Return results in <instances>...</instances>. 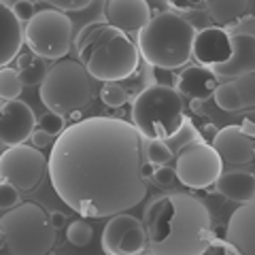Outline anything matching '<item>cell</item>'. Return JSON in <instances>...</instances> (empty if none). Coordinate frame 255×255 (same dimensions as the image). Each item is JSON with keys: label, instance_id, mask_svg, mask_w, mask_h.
Listing matches in <instances>:
<instances>
[{"label": "cell", "instance_id": "obj_1", "mask_svg": "<svg viewBox=\"0 0 255 255\" xmlns=\"http://www.w3.org/2000/svg\"><path fill=\"white\" fill-rule=\"evenodd\" d=\"M145 136L119 117H87L64 128L47 159L51 185L81 217H111L147 196Z\"/></svg>", "mask_w": 255, "mask_h": 255}, {"label": "cell", "instance_id": "obj_2", "mask_svg": "<svg viewBox=\"0 0 255 255\" xmlns=\"http://www.w3.org/2000/svg\"><path fill=\"white\" fill-rule=\"evenodd\" d=\"M142 221L153 255H202L211 247V213L196 196H157L145 209Z\"/></svg>", "mask_w": 255, "mask_h": 255}, {"label": "cell", "instance_id": "obj_3", "mask_svg": "<svg viewBox=\"0 0 255 255\" xmlns=\"http://www.w3.org/2000/svg\"><path fill=\"white\" fill-rule=\"evenodd\" d=\"M79 62L98 81H122L136 73L140 53L126 32L109 23H90L77 38Z\"/></svg>", "mask_w": 255, "mask_h": 255}, {"label": "cell", "instance_id": "obj_4", "mask_svg": "<svg viewBox=\"0 0 255 255\" xmlns=\"http://www.w3.org/2000/svg\"><path fill=\"white\" fill-rule=\"evenodd\" d=\"M196 28L172 11H159L138 30V53L153 68L177 70L191 60Z\"/></svg>", "mask_w": 255, "mask_h": 255}, {"label": "cell", "instance_id": "obj_5", "mask_svg": "<svg viewBox=\"0 0 255 255\" xmlns=\"http://www.w3.org/2000/svg\"><path fill=\"white\" fill-rule=\"evenodd\" d=\"M4 247L13 255H45L53 249L55 230L49 213L36 202L15 204L0 217Z\"/></svg>", "mask_w": 255, "mask_h": 255}, {"label": "cell", "instance_id": "obj_6", "mask_svg": "<svg viewBox=\"0 0 255 255\" xmlns=\"http://www.w3.org/2000/svg\"><path fill=\"white\" fill-rule=\"evenodd\" d=\"M132 124L145 138L168 140L183 126V98L170 85L153 83L132 102Z\"/></svg>", "mask_w": 255, "mask_h": 255}, {"label": "cell", "instance_id": "obj_7", "mask_svg": "<svg viewBox=\"0 0 255 255\" xmlns=\"http://www.w3.org/2000/svg\"><path fill=\"white\" fill-rule=\"evenodd\" d=\"M92 77L77 60H58L53 66L47 68L38 85L41 102L58 115L83 111L92 102Z\"/></svg>", "mask_w": 255, "mask_h": 255}, {"label": "cell", "instance_id": "obj_8", "mask_svg": "<svg viewBox=\"0 0 255 255\" xmlns=\"http://www.w3.org/2000/svg\"><path fill=\"white\" fill-rule=\"evenodd\" d=\"M23 38L38 58L62 60L73 47V21L58 9L38 11L28 19Z\"/></svg>", "mask_w": 255, "mask_h": 255}, {"label": "cell", "instance_id": "obj_9", "mask_svg": "<svg viewBox=\"0 0 255 255\" xmlns=\"http://www.w3.org/2000/svg\"><path fill=\"white\" fill-rule=\"evenodd\" d=\"M223 172L219 153L209 142H189L181 149L174 166V177L185 187L215 191V181Z\"/></svg>", "mask_w": 255, "mask_h": 255}, {"label": "cell", "instance_id": "obj_10", "mask_svg": "<svg viewBox=\"0 0 255 255\" xmlns=\"http://www.w3.org/2000/svg\"><path fill=\"white\" fill-rule=\"evenodd\" d=\"M47 172V157L41 149L28 145H13L0 153V179L11 183L17 191H32Z\"/></svg>", "mask_w": 255, "mask_h": 255}, {"label": "cell", "instance_id": "obj_11", "mask_svg": "<svg viewBox=\"0 0 255 255\" xmlns=\"http://www.w3.org/2000/svg\"><path fill=\"white\" fill-rule=\"evenodd\" d=\"M36 126V115L26 102L21 100H6L0 109V142L6 147L21 145L30 138Z\"/></svg>", "mask_w": 255, "mask_h": 255}, {"label": "cell", "instance_id": "obj_12", "mask_svg": "<svg viewBox=\"0 0 255 255\" xmlns=\"http://www.w3.org/2000/svg\"><path fill=\"white\" fill-rule=\"evenodd\" d=\"M232 53V34L226 28L213 26L196 32L194 45H191V58L198 66L213 68L223 64Z\"/></svg>", "mask_w": 255, "mask_h": 255}, {"label": "cell", "instance_id": "obj_13", "mask_svg": "<svg viewBox=\"0 0 255 255\" xmlns=\"http://www.w3.org/2000/svg\"><path fill=\"white\" fill-rule=\"evenodd\" d=\"M213 149L219 153L221 162L228 164H249L255 157V142L241 126H228L217 130L213 136Z\"/></svg>", "mask_w": 255, "mask_h": 255}, {"label": "cell", "instance_id": "obj_14", "mask_svg": "<svg viewBox=\"0 0 255 255\" xmlns=\"http://www.w3.org/2000/svg\"><path fill=\"white\" fill-rule=\"evenodd\" d=\"M151 17L147 0H107L105 19L109 26L122 32H138Z\"/></svg>", "mask_w": 255, "mask_h": 255}, {"label": "cell", "instance_id": "obj_15", "mask_svg": "<svg viewBox=\"0 0 255 255\" xmlns=\"http://www.w3.org/2000/svg\"><path fill=\"white\" fill-rule=\"evenodd\" d=\"M255 68V38L253 34H232V53L230 58L211 68L217 79H234Z\"/></svg>", "mask_w": 255, "mask_h": 255}, {"label": "cell", "instance_id": "obj_16", "mask_svg": "<svg viewBox=\"0 0 255 255\" xmlns=\"http://www.w3.org/2000/svg\"><path fill=\"white\" fill-rule=\"evenodd\" d=\"M226 241L236 247L238 253L253 255L255 253V206L253 202H243L230 215L226 228Z\"/></svg>", "mask_w": 255, "mask_h": 255}, {"label": "cell", "instance_id": "obj_17", "mask_svg": "<svg viewBox=\"0 0 255 255\" xmlns=\"http://www.w3.org/2000/svg\"><path fill=\"white\" fill-rule=\"evenodd\" d=\"M174 85H177V92L181 96L206 102L209 98H213V92H215V87L219 85V81H217V77L211 73V68L194 64V66H187L181 70Z\"/></svg>", "mask_w": 255, "mask_h": 255}, {"label": "cell", "instance_id": "obj_18", "mask_svg": "<svg viewBox=\"0 0 255 255\" xmlns=\"http://www.w3.org/2000/svg\"><path fill=\"white\" fill-rule=\"evenodd\" d=\"M21 45H23L21 21L0 0V68L17 58V53L21 51Z\"/></svg>", "mask_w": 255, "mask_h": 255}, {"label": "cell", "instance_id": "obj_19", "mask_svg": "<svg viewBox=\"0 0 255 255\" xmlns=\"http://www.w3.org/2000/svg\"><path fill=\"white\" fill-rule=\"evenodd\" d=\"M215 189L228 200L234 202H253L255 198V177L251 172L232 170V172H221L215 181Z\"/></svg>", "mask_w": 255, "mask_h": 255}, {"label": "cell", "instance_id": "obj_20", "mask_svg": "<svg viewBox=\"0 0 255 255\" xmlns=\"http://www.w3.org/2000/svg\"><path fill=\"white\" fill-rule=\"evenodd\" d=\"M251 9V0H206V15L219 28H230Z\"/></svg>", "mask_w": 255, "mask_h": 255}, {"label": "cell", "instance_id": "obj_21", "mask_svg": "<svg viewBox=\"0 0 255 255\" xmlns=\"http://www.w3.org/2000/svg\"><path fill=\"white\" fill-rule=\"evenodd\" d=\"M134 223H138V219L132 217V215H126V213L111 215V221L105 226V232H102V251L117 255L119 241H122V236L126 234V230L132 228Z\"/></svg>", "mask_w": 255, "mask_h": 255}, {"label": "cell", "instance_id": "obj_22", "mask_svg": "<svg viewBox=\"0 0 255 255\" xmlns=\"http://www.w3.org/2000/svg\"><path fill=\"white\" fill-rule=\"evenodd\" d=\"M47 73L43 58H38L36 53H23L17 60V75L23 85H41L43 77Z\"/></svg>", "mask_w": 255, "mask_h": 255}, {"label": "cell", "instance_id": "obj_23", "mask_svg": "<svg viewBox=\"0 0 255 255\" xmlns=\"http://www.w3.org/2000/svg\"><path fill=\"white\" fill-rule=\"evenodd\" d=\"M145 247H147V232L142 221H138L132 228L126 230V234L117 245V255H134V253L145 251Z\"/></svg>", "mask_w": 255, "mask_h": 255}, {"label": "cell", "instance_id": "obj_24", "mask_svg": "<svg viewBox=\"0 0 255 255\" xmlns=\"http://www.w3.org/2000/svg\"><path fill=\"white\" fill-rule=\"evenodd\" d=\"M213 98H215V105H217L221 111H230V113H234V111H243L245 109L241 96H238L236 87L232 83V79H230L228 83H221V85L215 87Z\"/></svg>", "mask_w": 255, "mask_h": 255}, {"label": "cell", "instance_id": "obj_25", "mask_svg": "<svg viewBox=\"0 0 255 255\" xmlns=\"http://www.w3.org/2000/svg\"><path fill=\"white\" fill-rule=\"evenodd\" d=\"M145 159L151 166H162L172 159V149L166 140L159 138H145Z\"/></svg>", "mask_w": 255, "mask_h": 255}, {"label": "cell", "instance_id": "obj_26", "mask_svg": "<svg viewBox=\"0 0 255 255\" xmlns=\"http://www.w3.org/2000/svg\"><path fill=\"white\" fill-rule=\"evenodd\" d=\"M23 90V83L15 68H0V98L2 100H15L19 98Z\"/></svg>", "mask_w": 255, "mask_h": 255}, {"label": "cell", "instance_id": "obj_27", "mask_svg": "<svg viewBox=\"0 0 255 255\" xmlns=\"http://www.w3.org/2000/svg\"><path fill=\"white\" fill-rule=\"evenodd\" d=\"M66 238H68V243L75 245V247L90 245L92 238H94L92 223H87V221H73L68 226V230H66Z\"/></svg>", "mask_w": 255, "mask_h": 255}, {"label": "cell", "instance_id": "obj_28", "mask_svg": "<svg viewBox=\"0 0 255 255\" xmlns=\"http://www.w3.org/2000/svg\"><path fill=\"white\" fill-rule=\"evenodd\" d=\"M232 83L236 87L238 96H241L245 109L247 107L253 109V105H255V75L253 73H245L241 77H234Z\"/></svg>", "mask_w": 255, "mask_h": 255}, {"label": "cell", "instance_id": "obj_29", "mask_svg": "<svg viewBox=\"0 0 255 255\" xmlns=\"http://www.w3.org/2000/svg\"><path fill=\"white\" fill-rule=\"evenodd\" d=\"M100 98H102V102H105L107 107L119 109V107H124L128 102V92L124 90L122 85H117V81H109L105 87H102Z\"/></svg>", "mask_w": 255, "mask_h": 255}, {"label": "cell", "instance_id": "obj_30", "mask_svg": "<svg viewBox=\"0 0 255 255\" xmlns=\"http://www.w3.org/2000/svg\"><path fill=\"white\" fill-rule=\"evenodd\" d=\"M36 122H38V128L49 134V136H58L64 130V115H58V113H53V111L45 113L41 119H36Z\"/></svg>", "mask_w": 255, "mask_h": 255}, {"label": "cell", "instance_id": "obj_31", "mask_svg": "<svg viewBox=\"0 0 255 255\" xmlns=\"http://www.w3.org/2000/svg\"><path fill=\"white\" fill-rule=\"evenodd\" d=\"M196 136H200V132L196 130L194 126H191L189 122H187V117L183 119V126L179 128V132L174 134L172 138H168V140H177V147H185V145H189V142H194L196 140Z\"/></svg>", "mask_w": 255, "mask_h": 255}, {"label": "cell", "instance_id": "obj_32", "mask_svg": "<svg viewBox=\"0 0 255 255\" xmlns=\"http://www.w3.org/2000/svg\"><path fill=\"white\" fill-rule=\"evenodd\" d=\"M15 204H19V191L11 183L2 181L0 183V209H13Z\"/></svg>", "mask_w": 255, "mask_h": 255}, {"label": "cell", "instance_id": "obj_33", "mask_svg": "<svg viewBox=\"0 0 255 255\" xmlns=\"http://www.w3.org/2000/svg\"><path fill=\"white\" fill-rule=\"evenodd\" d=\"M43 2L55 6L58 11H81L92 4V0H43Z\"/></svg>", "mask_w": 255, "mask_h": 255}, {"label": "cell", "instance_id": "obj_34", "mask_svg": "<svg viewBox=\"0 0 255 255\" xmlns=\"http://www.w3.org/2000/svg\"><path fill=\"white\" fill-rule=\"evenodd\" d=\"M174 179H177V177H174V168H170L168 164L155 166L153 174H151V181H153L155 185H170Z\"/></svg>", "mask_w": 255, "mask_h": 255}, {"label": "cell", "instance_id": "obj_35", "mask_svg": "<svg viewBox=\"0 0 255 255\" xmlns=\"http://www.w3.org/2000/svg\"><path fill=\"white\" fill-rule=\"evenodd\" d=\"M13 15L17 17L19 21H28L32 15H34L36 11H34V2L32 0H17V2L13 4Z\"/></svg>", "mask_w": 255, "mask_h": 255}, {"label": "cell", "instance_id": "obj_36", "mask_svg": "<svg viewBox=\"0 0 255 255\" xmlns=\"http://www.w3.org/2000/svg\"><path fill=\"white\" fill-rule=\"evenodd\" d=\"M253 28H255L253 15H247V17H241L236 23H232L228 30H232L234 34H253Z\"/></svg>", "mask_w": 255, "mask_h": 255}, {"label": "cell", "instance_id": "obj_37", "mask_svg": "<svg viewBox=\"0 0 255 255\" xmlns=\"http://www.w3.org/2000/svg\"><path fill=\"white\" fill-rule=\"evenodd\" d=\"M30 140H32V147H36V149H45V147L51 145V136L47 132H43L41 128H38V130H32Z\"/></svg>", "mask_w": 255, "mask_h": 255}, {"label": "cell", "instance_id": "obj_38", "mask_svg": "<svg viewBox=\"0 0 255 255\" xmlns=\"http://www.w3.org/2000/svg\"><path fill=\"white\" fill-rule=\"evenodd\" d=\"M170 4L179 11H194V9H200L202 4H206V0H172Z\"/></svg>", "mask_w": 255, "mask_h": 255}, {"label": "cell", "instance_id": "obj_39", "mask_svg": "<svg viewBox=\"0 0 255 255\" xmlns=\"http://www.w3.org/2000/svg\"><path fill=\"white\" fill-rule=\"evenodd\" d=\"M153 75H155V83H159V85H170L177 81V77H172V70L153 68Z\"/></svg>", "mask_w": 255, "mask_h": 255}, {"label": "cell", "instance_id": "obj_40", "mask_svg": "<svg viewBox=\"0 0 255 255\" xmlns=\"http://www.w3.org/2000/svg\"><path fill=\"white\" fill-rule=\"evenodd\" d=\"M49 219H51V226H53L55 230L64 228V223L68 221V219H66V215L60 213V211H53V213H49Z\"/></svg>", "mask_w": 255, "mask_h": 255}, {"label": "cell", "instance_id": "obj_41", "mask_svg": "<svg viewBox=\"0 0 255 255\" xmlns=\"http://www.w3.org/2000/svg\"><path fill=\"white\" fill-rule=\"evenodd\" d=\"M243 130L247 132V134H249V136H253V134H255V124H253V113H249V117H245L243 119Z\"/></svg>", "mask_w": 255, "mask_h": 255}, {"label": "cell", "instance_id": "obj_42", "mask_svg": "<svg viewBox=\"0 0 255 255\" xmlns=\"http://www.w3.org/2000/svg\"><path fill=\"white\" fill-rule=\"evenodd\" d=\"M200 134H202V138H204V140H213V136L217 134V128H215L213 124H206L202 130H200Z\"/></svg>", "mask_w": 255, "mask_h": 255}, {"label": "cell", "instance_id": "obj_43", "mask_svg": "<svg viewBox=\"0 0 255 255\" xmlns=\"http://www.w3.org/2000/svg\"><path fill=\"white\" fill-rule=\"evenodd\" d=\"M202 102L204 100H194V98H191V102H189L191 111H194V113H202Z\"/></svg>", "mask_w": 255, "mask_h": 255}, {"label": "cell", "instance_id": "obj_44", "mask_svg": "<svg viewBox=\"0 0 255 255\" xmlns=\"http://www.w3.org/2000/svg\"><path fill=\"white\" fill-rule=\"evenodd\" d=\"M166 2H172V0H166Z\"/></svg>", "mask_w": 255, "mask_h": 255}, {"label": "cell", "instance_id": "obj_45", "mask_svg": "<svg viewBox=\"0 0 255 255\" xmlns=\"http://www.w3.org/2000/svg\"><path fill=\"white\" fill-rule=\"evenodd\" d=\"M2 2H4V0H2Z\"/></svg>", "mask_w": 255, "mask_h": 255}]
</instances>
